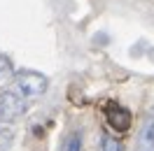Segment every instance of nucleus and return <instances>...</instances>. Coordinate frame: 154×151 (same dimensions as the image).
Segmentation results:
<instances>
[{
	"label": "nucleus",
	"mask_w": 154,
	"mask_h": 151,
	"mask_svg": "<svg viewBox=\"0 0 154 151\" xmlns=\"http://www.w3.org/2000/svg\"><path fill=\"white\" fill-rule=\"evenodd\" d=\"M105 119L110 123V128H115L117 132H126L131 128V114L124 107H119L117 102H110L105 109Z\"/></svg>",
	"instance_id": "20e7f679"
},
{
	"label": "nucleus",
	"mask_w": 154,
	"mask_h": 151,
	"mask_svg": "<svg viewBox=\"0 0 154 151\" xmlns=\"http://www.w3.org/2000/svg\"><path fill=\"white\" fill-rule=\"evenodd\" d=\"M7 77H12V61L0 54V81L7 79Z\"/></svg>",
	"instance_id": "0eeeda50"
},
{
	"label": "nucleus",
	"mask_w": 154,
	"mask_h": 151,
	"mask_svg": "<svg viewBox=\"0 0 154 151\" xmlns=\"http://www.w3.org/2000/svg\"><path fill=\"white\" fill-rule=\"evenodd\" d=\"M63 151H82V137H79V132H72V135L68 137Z\"/></svg>",
	"instance_id": "423d86ee"
},
{
	"label": "nucleus",
	"mask_w": 154,
	"mask_h": 151,
	"mask_svg": "<svg viewBox=\"0 0 154 151\" xmlns=\"http://www.w3.org/2000/svg\"><path fill=\"white\" fill-rule=\"evenodd\" d=\"M23 112H26V100L14 88H7L0 93V121H14L23 116Z\"/></svg>",
	"instance_id": "f03ea898"
},
{
	"label": "nucleus",
	"mask_w": 154,
	"mask_h": 151,
	"mask_svg": "<svg viewBox=\"0 0 154 151\" xmlns=\"http://www.w3.org/2000/svg\"><path fill=\"white\" fill-rule=\"evenodd\" d=\"M100 151H124V147H122V142L117 140V137L103 135V140H100Z\"/></svg>",
	"instance_id": "39448f33"
},
{
	"label": "nucleus",
	"mask_w": 154,
	"mask_h": 151,
	"mask_svg": "<svg viewBox=\"0 0 154 151\" xmlns=\"http://www.w3.org/2000/svg\"><path fill=\"white\" fill-rule=\"evenodd\" d=\"M47 77L35 70H19L14 75V91L23 98V100H35L47 93Z\"/></svg>",
	"instance_id": "f257e3e1"
},
{
	"label": "nucleus",
	"mask_w": 154,
	"mask_h": 151,
	"mask_svg": "<svg viewBox=\"0 0 154 151\" xmlns=\"http://www.w3.org/2000/svg\"><path fill=\"white\" fill-rule=\"evenodd\" d=\"M135 151H154V109L145 116L135 137Z\"/></svg>",
	"instance_id": "7ed1b4c3"
},
{
	"label": "nucleus",
	"mask_w": 154,
	"mask_h": 151,
	"mask_svg": "<svg viewBox=\"0 0 154 151\" xmlns=\"http://www.w3.org/2000/svg\"><path fill=\"white\" fill-rule=\"evenodd\" d=\"M10 142H12V135H10V132H0V151L7 149V147H10Z\"/></svg>",
	"instance_id": "6e6552de"
}]
</instances>
